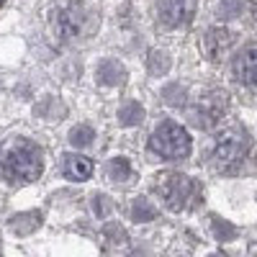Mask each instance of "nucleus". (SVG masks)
Segmentation results:
<instances>
[{
  "mask_svg": "<svg viewBox=\"0 0 257 257\" xmlns=\"http://www.w3.org/2000/svg\"><path fill=\"white\" fill-rule=\"evenodd\" d=\"M0 170L16 183H34L44 170V155L29 139H11L0 147Z\"/></svg>",
  "mask_w": 257,
  "mask_h": 257,
  "instance_id": "nucleus-1",
  "label": "nucleus"
},
{
  "mask_svg": "<svg viewBox=\"0 0 257 257\" xmlns=\"http://www.w3.org/2000/svg\"><path fill=\"white\" fill-rule=\"evenodd\" d=\"M249 137L242 128H224L213 139V149L208 155V162L216 173H237L244 165L247 155H249Z\"/></svg>",
  "mask_w": 257,
  "mask_h": 257,
  "instance_id": "nucleus-2",
  "label": "nucleus"
},
{
  "mask_svg": "<svg viewBox=\"0 0 257 257\" xmlns=\"http://www.w3.org/2000/svg\"><path fill=\"white\" fill-rule=\"evenodd\" d=\"M95 13L90 8H85L82 3H67L59 6L54 13V29L57 36L64 41H80L85 36H90L95 31Z\"/></svg>",
  "mask_w": 257,
  "mask_h": 257,
  "instance_id": "nucleus-3",
  "label": "nucleus"
},
{
  "mask_svg": "<svg viewBox=\"0 0 257 257\" xmlns=\"http://www.w3.org/2000/svg\"><path fill=\"white\" fill-rule=\"evenodd\" d=\"M149 149L162 160H185L190 155V134L175 121H162L149 137Z\"/></svg>",
  "mask_w": 257,
  "mask_h": 257,
  "instance_id": "nucleus-4",
  "label": "nucleus"
},
{
  "mask_svg": "<svg viewBox=\"0 0 257 257\" xmlns=\"http://www.w3.org/2000/svg\"><path fill=\"white\" fill-rule=\"evenodd\" d=\"M157 193L170 211H183L201 198V185L185 175H165L157 185Z\"/></svg>",
  "mask_w": 257,
  "mask_h": 257,
  "instance_id": "nucleus-5",
  "label": "nucleus"
},
{
  "mask_svg": "<svg viewBox=\"0 0 257 257\" xmlns=\"http://www.w3.org/2000/svg\"><path fill=\"white\" fill-rule=\"evenodd\" d=\"M155 8L162 29H183L196 16V0H157Z\"/></svg>",
  "mask_w": 257,
  "mask_h": 257,
  "instance_id": "nucleus-6",
  "label": "nucleus"
},
{
  "mask_svg": "<svg viewBox=\"0 0 257 257\" xmlns=\"http://www.w3.org/2000/svg\"><path fill=\"white\" fill-rule=\"evenodd\" d=\"M234 77L242 88L257 93V44L244 47L234 59Z\"/></svg>",
  "mask_w": 257,
  "mask_h": 257,
  "instance_id": "nucleus-7",
  "label": "nucleus"
},
{
  "mask_svg": "<svg viewBox=\"0 0 257 257\" xmlns=\"http://www.w3.org/2000/svg\"><path fill=\"white\" fill-rule=\"evenodd\" d=\"M59 170L67 180L80 183V180H88L93 175V162L88 157H82V155H62Z\"/></svg>",
  "mask_w": 257,
  "mask_h": 257,
  "instance_id": "nucleus-8",
  "label": "nucleus"
},
{
  "mask_svg": "<svg viewBox=\"0 0 257 257\" xmlns=\"http://www.w3.org/2000/svg\"><path fill=\"white\" fill-rule=\"evenodd\" d=\"M229 39H231V34H226V31H221V29H213V31L206 36V44H203L206 54H208L211 59H221L224 52L231 47Z\"/></svg>",
  "mask_w": 257,
  "mask_h": 257,
  "instance_id": "nucleus-9",
  "label": "nucleus"
},
{
  "mask_svg": "<svg viewBox=\"0 0 257 257\" xmlns=\"http://www.w3.org/2000/svg\"><path fill=\"white\" fill-rule=\"evenodd\" d=\"M98 80H100V85H121V82L126 80V70L121 67L118 62L108 59V62H103V64H100Z\"/></svg>",
  "mask_w": 257,
  "mask_h": 257,
  "instance_id": "nucleus-10",
  "label": "nucleus"
},
{
  "mask_svg": "<svg viewBox=\"0 0 257 257\" xmlns=\"http://www.w3.org/2000/svg\"><path fill=\"white\" fill-rule=\"evenodd\" d=\"M93 139H95V132H93V126H88V123L75 126L70 132V144H75V147H90Z\"/></svg>",
  "mask_w": 257,
  "mask_h": 257,
  "instance_id": "nucleus-11",
  "label": "nucleus"
},
{
  "mask_svg": "<svg viewBox=\"0 0 257 257\" xmlns=\"http://www.w3.org/2000/svg\"><path fill=\"white\" fill-rule=\"evenodd\" d=\"M118 118H121V123H123V126H137V123L144 118V108H142L139 103H134V100H132V103H126L123 108H121Z\"/></svg>",
  "mask_w": 257,
  "mask_h": 257,
  "instance_id": "nucleus-12",
  "label": "nucleus"
},
{
  "mask_svg": "<svg viewBox=\"0 0 257 257\" xmlns=\"http://www.w3.org/2000/svg\"><path fill=\"white\" fill-rule=\"evenodd\" d=\"M108 178L111 180H116V183H123V180H128L132 178V167H128V162L126 160H111L108 162Z\"/></svg>",
  "mask_w": 257,
  "mask_h": 257,
  "instance_id": "nucleus-13",
  "label": "nucleus"
},
{
  "mask_svg": "<svg viewBox=\"0 0 257 257\" xmlns=\"http://www.w3.org/2000/svg\"><path fill=\"white\" fill-rule=\"evenodd\" d=\"M155 216H157V211L152 208V203H149V201L139 198L134 203V219L137 221H149V219H155Z\"/></svg>",
  "mask_w": 257,
  "mask_h": 257,
  "instance_id": "nucleus-14",
  "label": "nucleus"
},
{
  "mask_svg": "<svg viewBox=\"0 0 257 257\" xmlns=\"http://www.w3.org/2000/svg\"><path fill=\"white\" fill-rule=\"evenodd\" d=\"M3 3H6V0H0V6H3Z\"/></svg>",
  "mask_w": 257,
  "mask_h": 257,
  "instance_id": "nucleus-15",
  "label": "nucleus"
}]
</instances>
